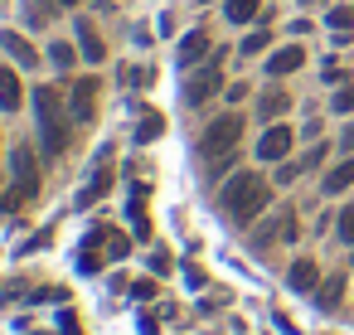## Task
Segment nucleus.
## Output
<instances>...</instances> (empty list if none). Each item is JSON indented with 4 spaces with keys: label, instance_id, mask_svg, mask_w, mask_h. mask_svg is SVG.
I'll list each match as a JSON object with an SVG mask.
<instances>
[{
    "label": "nucleus",
    "instance_id": "nucleus-20",
    "mask_svg": "<svg viewBox=\"0 0 354 335\" xmlns=\"http://www.w3.org/2000/svg\"><path fill=\"white\" fill-rule=\"evenodd\" d=\"M25 15H30L35 25H49V20H54V0H25Z\"/></svg>",
    "mask_w": 354,
    "mask_h": 335
},
{
    "label": "nucleus",
    "instance_id": "nucleus-9",
    "mask_svg": "<svg viewBox=\"0 0 354 335\" xmlns=\"http://www.w3.org/2000/svg\"><path fill=\"white\" fill-rule=\"evenodd\" d=\"M286 282H291V291H315V287H320V267H315L310 257H296L291 272H286Z\"/></svg>",
    "mask_w": 354,
    "mask_h": 335
},
{
    "label": "nucleus",
    "instance_id": "nucleus-16",
    "mask_svg": "<svg viewBox=\"0 0 354 335\" xmlns=\"http://www.w3.org/2000/svg\"><path fill=\"white\" fill-rule=\"evenodd\" d=\"M286 107H291V98H286L281 88H272V93H262V98H257V112H262V122H267V117H281Z\"/></svg>",
    "mask_w": 354,
    "mask_h": 335
},
{
    "label": "nucleus",
    "instance_id": "nucleus-25",
    "mask_svg": "<svg viewBox=\"0 0 354 335\" xmlns=\"http://www.w3.org/2000/svg\"><path fill=\"white\" fill-rule=\"evenodd\" d=\"M335 112H354V83H344V88L335 93Z\"/></svg>",
    "mask_w": 354,
    "mask_h": 335
},
{
    "label": "nucleus",
    "instance_id": "nucleus-12",
    "mask_svg": "<svg viewBox=\"0 0 354 335\" xmlns=\"http://www.w3.org/2000/svg\"><path fill=\"white\" fill-rule=\"evenodd\" d=\"M204 54H209V35H204V30H194V35L180 39V64H185V69L204 64Z\"/></svg>",
    "mask_w": 354,
    "mask_h": 335
},
{
    "label": "nucleus",
    "instance_id": "nucleus-8",
    "mask_svg": "<svg viewBox=\"0 0 354 335\" xmlns=\"http://www.w3.org/2000/svg\"><path fill=\"white\" fill-rule=\"evenodd\" d=\"M112 151H102V161H97V175L88 180V190L78 194V209H88V204H97L102 194H107V185H112V161H107Z\"/></svg>",
    "mask_w": 354,
    "mask_h": 335
},
{
    "label": "nucleus",
    "instance_id": "nucleus-14",
    "mask_svg": "<svg viewBox=\"0 0 354 335\" xmlns=\"http://www.w3.org/2000/svg\"><path fill=\"white\" fill-rule=\"evenodd\" d=\"M315 296H320V306H325V311H335V306H339V296H344V272H330V277L315 287Z\"/></svg>",
    "mask_w": 354,
    "mask_h": 335
},
{
    "label": "nucleus",
    "instance_id": "nucleus-4",
    "mask_svg": "<svg viewBox=\"0 0 354 335\" xmlns=\"http://www.w3.org/2000/svg\"><path fill=\"white\" fill-rule=\"evenodd\" d=\"M218 88H223V69H218V59H209L204 69L189 73V83H185V102H189V107H204Z\"/></svg>",
    "mask_w": 354,
    "mask_h": 335
},
{
    "label": "nucleus",
    "instance_id": "nucleus-1",
    "mask_svg": "<svg viewBox=\"0 0 354 335\" xmlns=\"http://www.w3.org/2000/svg\"><path fill=\"white\" fill-rule=\"evenodd\" d=\"M262 204H267V180H262V175L243 170V175H233V180L223 185V214H228L233 224H252V219L262 214Z\"/></svg>",
    "mask_w": 354,
    "mask_h": 335
},
{
    "label": "nucleus",
    "instance_id": "nucleus-17",
    "mask_svg": "<svg viewBox=\"0 0 354 335\" xmlns=\"http://www.w3.org/2000/svg\"><path fill=\"white\" fill-rule=\"evenodd\" d=\"M354 185V161H344V165H335L330 175H325V194H339V190H349Z\"/></svg>",
    "mask_w": 354,
    "mask_h": 335
},
{
    "label": "nucleus",
    "instance_id": "nucleus-28",
    "mask_svg": "<svg viewBox=\"0 0 354 335\" xmlns=\"http://www.w3.org/2000/svg\"><path fill=\"white\" fill-rule=\"evenodd\" d=\"M64 6H73V0H64Z\"/></svg>",
    "mask_w": 354,
    "mask_h": 335
},
{
    "label": "nucleus",
    "instance_id": "nucleus-18",
    "mask_svg": "<svg viewBox=\"0 0 354 335\" xmlns=\"http://www.w3.org/2000/svg\"><path fill=\"white\" fill-rule=\"evenodd\" d=\"M257 6H262V0H228V20L233 25H248L257 15Z\"/></svg>",
    "mask_w": 354,
    "mask_h": 335
},
{
    "label": "nucleus",
    "instance_id": "nucleus-2",
    "mask_svg": "<svg viewBox=\"0 0 354 335\" xmlns=\"http://www.w3.org/2000/svg\"><path fill=\"white\" fill-rule=\"evenodd\" d=\"M35 112H39V136L49 156L68 151V117H64V98L59 88H35Z\"/></svg>",
    "mask_w": 354,
    "mask_h": 335
},
{
    "label": "nucleus",
    "instance_id": "nucleus-24",
    "mask_svg": "<svg viewBox=\"0 0 354 335\" xmlns=\"http://www.w3.org/2000/svg\"><path fill=\"white\" fill-rule=\"evenodd\" d=\"M49 59H54L59 69H73V44H54V49H49Z\"/></svg>",
    "mask_w": 354,
    "mask_h": 335
},
{
    "label": "nucleus",
    "instance_id": "nucleus-27",
    "mask_svg": "<svg viewBox=\"0 0 354 335\" xmlns=\"http://www.w3.org/2000/svg\"><path fill=\"white\" fill-rule=\"evenodd\" d=\"M93 6H102V10H107V6H112V0H93Z\"/></svg>",
    "mask_w": 354,
    "mask_h": 335
},
{
    "label": "nucleus",
    "instance_id": "nucleus-19",
    "mask_svg": "<svg viewBox=\"0 0 354 335\" xmlns=\"http://www.w3.org/2000/svg\"><path fill=\"white\" fill-rule=\"evenodd\" d=\"M160 132H165V122H160V112H146V117H141V127H136V141H156Z\"/></svg>",
    "mask_w": 354,
    "mask_h": 335
},
{
    "label": "nucleus",
    "instance_id": "nucleus-10",
    "mask_svg": "<svg viewBox=\"0 0 354 335\" xmlns=\"http://www.w3.org/2000/svg\"><path fill=\"white\" fill-rule=\"evenodd\" d=\"M78 44H83L78 54H83L88 64H102V59H107V44H102V35H97L88 20H78Z\"/></svg>",
    "mask_w": 354,
    "mask_h": 335
},
{
    "label": "nucleus",
    "instance_id": "nucleus-11",
    "mask_svg": "<svg viewBox=\"0 0 354 335\" xmlns=\"http://www.w3.org/2000/svg\"><path fill=\"white\" fill-rule=\"evenodd\" d=\"M301 64H306V49L291 44V49H277V54L267 59V73H272V78H286V73H296Z\"/></svg>",
    "mask_w": 354,
    "mask_h": 335
},
{
    "label": "nucleus",
    "instance_id": "nucleus-21",
    "mask_svg": "<svg viewBox=\"0 0 354 335\" xmlns=\"http://www.w3.org/2000/svg\"><path fill=\"white\" fill-rule=\"evenodd\" d=\"M330 30H354V6H339V10H330Z\"/></svg>",
    "mask_w": 354,
    "mask_h": 335
},
{
    "label": "nucleus",
    "instance_id": "nucleus-13",
    "mask_svg": "<svg viewBox=\"0 0 354 335\" xmlns=\"http://www.w3.org/2000/svg\"><path fill=\"white\" fill-rule=\"evenodd\" d=\"M20 102H25V93H20L15 69H6V64H0V107H6V112H15Z\"/></svg>",
    "mask_w": 354,
    "mask_h": 335
},
{
    "label": "nucleus",
    "instance_id": "nucleus-26",
    "mask_svg": "<svg viewBox=\"0 0 354 335\" xmlns=\"http://www.w3.org/2000/svg\"><path fill=\"white\" fill-rule=\"evenodd\" d=\"M262 49H267V30H257V35L243 39V54H262Z\"/></svg>",
    "mask_w": 354,
    "mask_h": 335
},
{
    "label": "nucleus",
    "instance_id": "nucleus-15",
    "mask_svg": "<svg viewBox=\"0 0 354 335\" xmlns=\"http://www.w3.org/2000/svg\"><path fill=\"white\" fill-rule=\"evenodd\" d=\"M0 44L10 49V59H15V64L35 69V49H30V39H25V35H15V30H10V35H0Z\"/></svg>",
    "mask_w": 354,
    "mask_h": 335
},
{
    "label": "nucleus",
    "instance_id": "nucleus-7",
    "mask_svg": "<svg viewBox=\"0 0 354 335\" xmlns=\"http://www.w3.org/2000/svg\"><path fill=\"white\" fill-rule=\"evenodd\" d=\"M286 151H291V127H267L262 141H257V156L262 161H281Z\"/></svg>",
    "mask_w": 354,
    "mask_h": 335
},
{
    "label": "nucleus",
    "instance_id": "nucleus-3",
    "mask_svg": "<svg viewBox=\"0 0 354 335\" xmlns=\"http://www.w3.org/2000/svg\"><path fill=\"white\" fill-rule=\"evenodd\" d=\"M238 136H243V117H218V122H209V132L199 136V156H204V165L209 170H218L233 151H238Z\"/></svg>",
    "mask_w": 354,
    "mask_h": 335
},
{
    "label": "nucleus",
    "instance_id": "nucleus-23",
    "mask_svg": "<svg viewBox=\"0 0 354 335\" xmlns=\"http://www.w3.org/2000/svg\"><path fill=\"white\" fill-rule=\"evenodd\" d=\"M335 228H339V238H344V243H354V204H349V209L335 219Z\"/></svg>",
    "mask_w": 354,
    "mask_h": 335
},
{
    "label": "nucleus",
    "instance_id": "nucleus-22",
    "mask_svg": "<svg viewBox=\"0 0 354 335\" xmlns=\"http://www.w3.org/2000/svg\"><path fill=\"white\" fill-rule=\"evenodd\" d=\"M127 253H131V243H127L122 233H112V228H107V257H127Z\"/></svg>",
    "mask_w": 354,
    "mask_h": 335
},
{
    "label": "nucleus",
    "instance_id": "nucleus-6",
    "mask_svg": "<svg viewBox=\"0 0 354 335\" xmlns=\"http://www.w3.org/2000/svg\"><path fill=\"white\" fill-rule=\"evenodd\" d=\"M10 165H15V190H20L25 199H30V194H39V170H35V151H30V146H15Z\"/></svg>",
    "mask_w": 354,
    "mask_h": 335
},
{
    "label": "nucleus",
    "instance_id": "nucleus-5",
    "mask_svg": "<svg viewBox=\"0 0 354 335\" xmlns=\"http://www.w3.org/2000/svg\"><path fill=\"white\" fill-rule=\"evenodd\" d=\"M97 78H78L73 83V93H68V112H73V122H93L97 117Z\"/></svg>",
    "mask_w": 354,
    "mask_h": 335
}]
</instances>
